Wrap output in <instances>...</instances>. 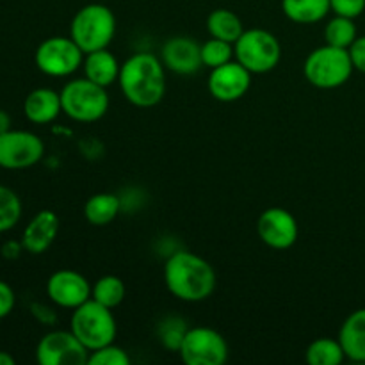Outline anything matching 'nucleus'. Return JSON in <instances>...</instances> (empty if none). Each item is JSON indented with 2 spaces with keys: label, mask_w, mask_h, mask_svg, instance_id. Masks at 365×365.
<instances>
[{
  "label": "nucleus",
  "mask_w": 365,
  "mask_h": 365,
  "mask_svg": "<svg viewBox=\"0 0 365 365\" xmlns=\"http://www.w3.org/2000/svg\"><path fill=\"white\" fill-rule=\"evenodd\" d=\"M163 64L177 75H192L203 66L202 45L187 36H175L168 39L160 50Z\"/></svg>",
  "instance_id": "15"
},
{
  "label": "nucleus",
  "mask_w": 365,
  "mask_h": 365,
  "mask_svg": "<svg viewBox=\"0 0 365 365\" xmlns=\"http://www.w3.org/2000/svg\"><path fill=\"white\" fill-rule=\"evenodd\" d=\"M84 56L81 46L71 38L53 36L46 38L38 46L34 53L36 66L48 77H68L75 73L84 63Z\"/></svg>",
  "instance_id": "8"
},
{
  "label": "nucleus",
  "mask_w": 365,
  "mask_h": 365,
  "mask_svg": "<svg viewBox=\"0 0 365 365\" xmlns=\"http://www.w3.org/2000/svg\"><path fill=\"white\" fill-rule=\"evenodd\" d=\"M125 284L121 278L114 277V274H107L102 277L95 285L91 287V298L95 302L102 303L107 309H116L118 305H121L125 299Z\"/></svg>",
  "instance_id": "24"
},
{
  "label": "nucleus",
  "mask_w": 365,
  "mask_h": 365,
  "mask_svg": "<svg viewBox=\"0 0 365 365\" xmlns=\"http://www.w3.org/2000/svg\"><path fill=\"white\" fill-rule=\"evenodd\" d=\"M260 241L273 250H289L298 241V221L289 210L271 207L257 221Z\"/></svg>",
  "instance_id": "12"
},
{
  "label": "nucleus",
  "mask_w": 365,
  "mask_h": 365,
  "mask_svg": "<svg viewBox=\"0 0 365 365\" xmlns=\"http://www.w3.org/2000/svg\"><path fill=\"white\" fill-rule=\"evenodd\" d=\"M31 314L38 323L45 324V327H52V324L57 323L56 310L48 305H43V303H32Z\"/></svg>",
  "instance_id": "31"
},
{
  "label": "nucleus",
  "mask_w": 365,
  "mask_h": 365,
  "mask_svg": "<svg viewBox=\"0 0 365 365\" xmlns=\"http://www.w3.org/2000/svg\"><path fill=\"white\" fill-rule=\"evenodd\" d=\"M163 61L146 52L134 53L121 64L120 89L135 107H155L166 95V70Z\"/></svg>",
  "instance_id": "2"
},
{
  "label": "nucleus",
  "mask_w": 365,
  "mask_h": 365,
  "mask_svg": "<svg viewBox=\"0 0 365 365\" xmlns=\"http://www.w3.org/2000/svg\"><path fill=\"white\" fill-rule=\"evenodd\" d=\"M116 34V16L103 4H88L75 13L70 38L84 53L107 48Z\"/></svg>",
  "instance_id": "3"
},
{
  "label": "nucleus",
  "mask_w": 365,
  "mask_h": 365,
  "mask_svg": "<svg viewBox=\"0 0 365 365\" xmlns=\"http://www.w3.org/2000/svg\"><path fill=\"white\" fill-rule=\"evenodd\" d=\"M21 250H24V245L18 241H7L6 245L2 246V255L6 257L7 260H14L20 257Z\"/></svg>",
  "instance_id": "34"
},
{
  "label": "nucleus",
  "mask_w": 365,
  "mask_h": 365,
  "mask_svg": "<svg viewBox=\"0 0 365 365\" xmlns=\"http://www.w3.org/2000/svg\"><path fill=\"white\" fill-rule=\"evenodd\" d=\"M353 66L348 48L324 45L314 50L303 64V75L319 89H335L344 86L351 77Z\"/></svg>",
  "instance_id": "5"
},
{
  "label": "nucleus",
  "mask_w": 365,
  "mask_h": 365,
  "mask_svg": "<svg viewBox=\"0 0 365 365\" xmlns=\"http://www.w3.org/2000/svg\"><path fill=\"white\" fill-rule=\"evenodd\" d=\"M46 294L61 309H77L91 299V285L84 274L71 269L56 271L46 282Z\"/></svg>",
  "instance_id": "13"
},
{
  "label": "nucleus",
  "mask_w": 365,
  "mask_h": 365,
  "mask_svg": "<svg viewBox=\"0 0 365 365\" xmlns=\"http://www.w3.org/2000/svg\"><path fill=\"white\" fill-rule=\"evenodd\" d=\"M235 59L250 71L262 75L274 70L282 59L280 41L264 29H250L234 43Z\"/></svg>",
  "instance_id": "7"
},
{
  "label": "nucleus",
  "mask_w": 365,
  "mask_h": 365,
  "mask_svg": "<svg viewBox=\"0 0 365 365\" xmlns=\"http://www.w3.org/2000/svg\"><path fill=\"white\" fill-rule=\"evenodd\" d=\"M234 43H228L223 41V39H217V38H210L209 41H205L202 45V63L203 66L214 68L221 66V64H227L230 63L232 57L235 56L234 52Z\"/></svg>",
  "instance_id": "28"
},
{
  "label": "nucleus",
  "mask_w": 365,
  "mask_h": 365,
  "mask_svg": "<svg viewBox=\"0 0 365 365\" xmlns=\"http://www.w3.org/2000/svg\"><path fill=\"white\" fill-rule=\"evenodd\" d=\"M330 7L339 16L355 20L365 11V0H330Z\"/></svg>",
  "instance_id": "30"
},
{
  "label": "nucleus",
  "mask_w": 365,
  "mask_h": 365,
  "mask_svg": "<svg viewBox=\"0 0 365 365\" xmlns=\"http://www.w3.org/2000/svg\"><path fill=\"white\" fill-rule=\"evenodd\" d=\"M164 282L175 298L198 303L210 298L216 289V271L202 257L191 252H175L164 264Z\"/></svg>",
  "instance_id": "1"
},
{
  "label": "nucleus",
  "mask_w": 365,
  "mask_h": 365,
  "mask_svg": "<svg viewBox=\"0 0 365 365\" xmlns=\"http://www.w3.org/2000/svg\"><path fill=\"white\" fill-rule=\"evenodd\" d=\"M70 330L89 351L113 344L118 334L113 310L103 307L102 303L95 302L93 298L73 309Z\"/></svg>",
  "instance_id": "4"
},
{
  "label": "nucleus",
  "mask_w": 365,
  "mask_h": 365,
  "mask_svg": "<svg viewBox=\"0 0 365 365\" xmlns=\"http://www.w3.org/2000/svg\"><path fill=\"white\" fill-rule=\"evenodd\" d=\"M0 365H14V359L6 351H0Z\"/></svg>",
  "instance_id": "36"
},
{
  "label": "nucleus",
  "mask_w": 365,
  "mask_h": 365,
  "mask_svg": "<svg viewBox=\"0 0 365 365\" xmlns=\"http://www.w3.org/2000/svg\"><path fill=\"white\" fill-rule=\"evenodd\" d=\"M187 330L189 328L185 327L184 319L170 316L164 321H160L159 328H157V335H159V341L164 348L170 349V351H178Z\"/></svg>",
  "instance_id": "27"
},
{
  "label": "nucleus",
  "mask_w": 365,
  "mask_h": 365,
  "mask_svg": "<svg viewBox=\"0 0 365 365\" xmlns=\"http://www.w3.org/2000/svg\"><path fill=\"white\" fill-rule=\"evenodd\" d=\"M344 349L339 339H317L305 351V360L310 365H339L344 362Z\"/></svg>",
  "instance_id": "23"
},
{
  "label": "nucleus",
  "mask_w": 365,
  "mask_h": 365,
  "mask_svg": "<svg viewBox=\"0 0 365 365\" xmlns=\"http://www.w3.org/2000/svg\"><path fill=\"white\" fill-rule=\"evenodd\" d=\"M21 217L20 196L13 189L0 185V234L9 232Z\"/></svg>",
  "instance_id": "26"
},
{
  "label": "nucleus",
  "mask_w": 365,
  "mask_h": 365,
  "mask_svg": "<svg viewBox=\"0 0 365 365\" xmlns=\"http://www.w3.org/2000/svg\"><path fill=\"white\" fill-rule=\"evenodd\" d=\"M282 11L294 24L310 25L324 20L330 13V0H282Z\"/></svg>",
  "instance_id": "20"
},
{
  "label": "nucleus",
  "mask_w": 365,
  "mask_h": 365,
  "mask_svg": "<svg viewBox=\"0 0 365 365\" xmlns=\"http://www.w3.org/2000/svg\"><path fill=\"white\" fill-rule=\"evenodd\" d=\"M339 342L346 359L353 362H365V309L355 310L346 317L339 330Z\"/></svg>",
  "instance_id": "18"
},
{
  "label": "nucleus",
  "mask_w": 365,
  "mask_h": 365,
  "mask_svg": "<svg viewBox=\"0 0 365 365\" xmlns=\"http://www.w3.org/2000/svg\"><path fill=\"white\" fill-rule=\"evenodd\" d=\"M121 210V202L116 195L110 192H100L93 195L84 205V216L88 223L93 227H106L113 223Z\"/></svg>",
  "instance_id": "21"
},
{
  "label": "nucleus",
  "mask_w": 365,
  "mask_h": 365,
  "mask_svg": "<svg viewBox=\"0 0 365 365\" xmlns=\"http://www.w3.org/2000/svg\"><path fill=\"white\" fill-rule=\"evenodd\" d=\"M207 86L214 98L230 103L241 100L248 93L250 86H252V73L239 61L235 63L230 61V63L221 64L210 71Z\"/></svg>",
  "instance_id": "14"
},
{
  "label": "nucleus",
  "mask_w": 365,
  "mask_h": 365,
  "mask_svg": "<svg viewBox=\"0 0 365 365\" xmlns=\"http://www.w3.org/2000/svg\"><path fill=\"white\" fill-rule=\"evenodd\" d=\"M349 56H351V63L355 66V70L365 73V36L355 39L351 46H349Z\"/></svg>",
  "instance_id": "33"
},
{
  "label": "nucleus",
  "mask_w": 365,
  "mask_h": 365,
  "mask_svg": "<svg viewBox=\"0 0 365 365\" xmlns=\"http://www.w3.org/2000/svg\"><path fill=\"white\" fill-rule=\"evenodd\" d=\"M57 232H59V217H57V214L48 209L41 210L25 227L24 235H21L24 250L32 253V255H41L53 245Z\"/></svg>",
  "instance_id": "16"
},
{
  "label": "nucleus",
  "mask_w": 365,
  "mask_h": 365,
  "mask_svg": "<svg viewBox=\"0 0 365 365\" xmlns=\"http://www.w3.org/2000/svg\"><path fill=\"white\" fill-rule=\"evenodd\" d=\"M207 31L212 38L235 43L245 32L242 20L230 9H216L207 18Z\"/></svg>",
  "instance_id": "22"
},
{
  "label": "nucleus",
  "mask_w": 365,
  "mask_h": 365,
  "mask_svg": "<svg viewBox=\"0 0 365 365\" xmlns=\"http://www.w3.org/2000/svg\"><path fill=\"white\" fill-rule=\"evenodd\" d=\"M178 353L187 365H223L228 359V344L212 328H189Z\"/></svg>",
  "instance_id": "9"
},
{
  "label": "nucleus",
  "mask_w": 365,
  "mask_h": 365,
  "mask_svg": "<svg viewBox=\"0 0 365 365\" xmlns=\"http://www.w3.org/2000/svg\"><path fill=\"white\" fill-rule=\"evenodd\" d=\"M82 66H84L86 78L102 86V88H109L110 84H114L120 77L121 70V64L118 63L113 52H109L107 48L86 53Z\"/></svg>",
  "instance_id": "19"
},
{
  "label": "nucleus",
  "mask_w": 365,
  "mask_h": 365,
  "mask_svg": "<svg viewBox=\"0 0 365 365\" xmlns=\"http://www.w3.org/2000/svg\"><path fill=\"white\" fill-rule=\"evenodd\" d=\"M14 302L16 298H14V291L11 289V285L0 280V319L13 312Z\"/></svg>",
  "instance_id": "32"
},
{
  "label": "nucleus",
  "mask_w": 365,
  "mask_h": 365,
  "mask_svg": "<svg viewBox=\"0 0 365 365\" xmlns=\"http://www.w3.org/2000/svg\"><path fill=\"white\" fill-rule=\"evenodd\" d=\"M36 360L39 365H88L89 349L71 330H56L38 342Z\"/></svg>",
  "instance_id": "11"
},
{
  "label": "nucleus",
  "mask_w": 365,
  "mask_h": 365,
  "mask_svg": "<svg viewBox=\"0 0 365 365\" xmlns=\"http://www.w3.org/2000/svg\"><path fill=\"white\" fill-rule=\"evenodd\" d=\"M41 138L27 130H7L0 134V168L27 170L43 159Z\"/></svg>",
  "instance_id": "10"
},
{
  "label": "nucleus",
  "mask_w": 365,
  "mask_h": 365,
  "mask_svg": "<svg viewBox=\"0 0 365 365\" xmlns=\"http://www.w3.org/2000/svg\"><path fill=\"white\" fill-rule=\"evenodd\" d=\"M24 113L29 121L36 125L52 123L61 113V93H56L50 88H38L27 95L24 102Z\"/></svg>",
  "instance_id": "17"
},
{
  "label": "nucleus",
  "mask_w": 365,
  "mask_h": 365,
  "mask_svg": "<svg viewBox=\"0 0 365 365\" xmlns=\"http://www.w3.org/2000/svg\"><path fill=\"white\" fill-rule=\"evenodd\" d=\"M356 38L359 36H356V25L353 18L335 14L327 24V29H324L327 45L339 46V48H349L355 43Z\"/></svg>",
  "instance_id": "25"
},
{
  "label": "nucleus",
  "mask_w": 365,
  "mask_h": 365,
  "mask_svg": "<svg viewBox=\"0 0 365 365\" xmlns=\"http://www.w3.org/2000/svg\"><path fill=\"white\" fill-rule=\"evenodd\" d=\"M130 364V356L127 355L123 348L113 344H107L103 348L89 351L88 365H128Z\"/></svg>",
  "instance_id": "29"
},
{
  "label": "nucleus",
  "mask_w": 365,
  "mask_h": 365,
  "mask_svg": "<svg viewBox=\"0 0 365 365\" xmlns=\"http://www.w3.org/2000/svg\"><path fill=\"white\" fill-rule=\"evenodd\" d=\"M7 130H11V116L6 110L0 109V134Z\"/></svg>",
  "instance_id": "35"
},
{
  "label": "nucleus",
  "mask_w": 365,
  "mask_h": 365,
  "mask_svg": "<svg viewBox=\"0 0 365 365\" xmlns=\"http://www.w3.org/2000/svg\"><path fill=\"white\" fill-rule=\"evenodd\" d=\"M63 113L78 123H95L106 116L109 109V95L106 88L89 78H75L61 89Z\"/></svg>",
  "instance_id": "6"
}]
</instances>
